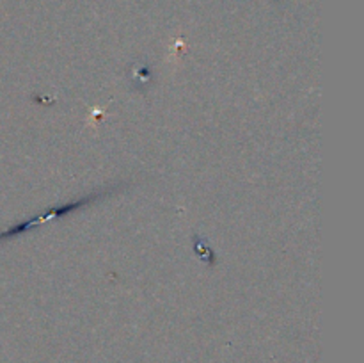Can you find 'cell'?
Here are the masks:
<instances>
[{"mask_svg":"<svg viewBox=\"0 0 364 363\" xmlns=\"http://www.w3.org/2000/svg\"><path fill=\"white\" fill-rule=\"evenodd\" d=\"M121 189H123V184H117V185H112V187H109V189H103V191L95 192V194H89V196H85V198H80L78 201H71V203H66V205L53 206V209H50L48 212L45 214V216L34 217V219L27 221V223H21V224H18V226H14V228H11V230L0 233V241H6V238H11V237H16V235L25 233V231L32 230V228L39 226V224L46 223V221L57 219V217L64 216V214H70V212H75V210H80L82 206L91 205L92 201H96V199L102 198V196H107V194L110 196V194H114V192L121 191Z\"/></svg>","mask_w":364,"mask_h":363,"instance_id":"1","label":"cell"}]
</instances>
